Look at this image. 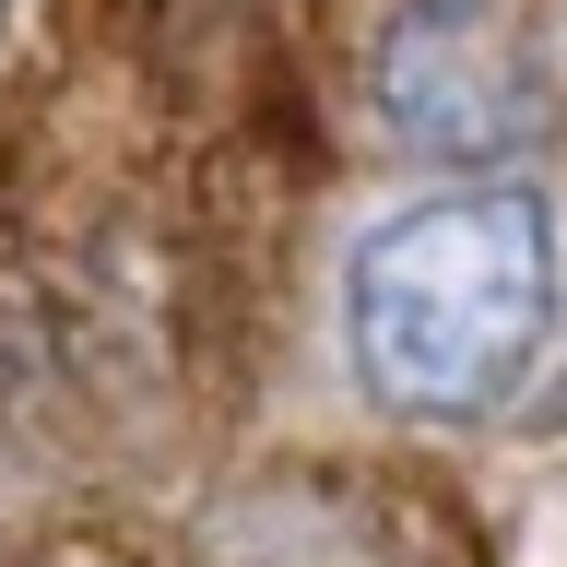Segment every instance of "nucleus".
Segmentation results:
<instances>
[{"instance_id": "nucleus-1", "label": "nucleus", "mask_w": 567, "mask_h": 567, "mask_svg": "<svg viewBox=\"0 0 567 567\" xmlns=\"http://www.w3.org/2000/svg\"><path fill=\"white\" fill-rule=\"evenodd\" d=\"M544 331H556V213L520 177L437 189L354 248L343 343L390 414H425V425L496 414L532 379Z\"/></svg>"}, {"instance_id": "nucleus-2", "label": "nucleus", "mask_w": 567, "mask_h": 567, "mask_svg": "<svg viewBox=\"0 0 567 567\" xmlns=\"http://www.w3.org/2000/svg\"><path fill=\"white\" fill-rule=\"evenodd\" d=\"M367 95H379V131L425 166H496L544 142V60L496 0H402Z\"/></svg>"}, {"instance_id": "nucleus-3", "label": "nucleus", "mask_w": 567, "mask_h": 567, "mask_svg": "<svg viewBox=\"0 0 567 567\" xmlns=\"http://www.w3.org/2000/svg\"><path fill=\"white\" fill-rule=\"evenodd\" d=\"M0 12H12V0H0Z\"/></svg>"}]
</instances>
